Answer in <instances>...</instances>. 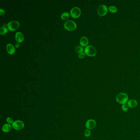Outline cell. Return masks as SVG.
<instances>
[{
	"instance_id": "cell-6",
	"label": "cell",
	"mask_w": 140,
	"mask_h": 140,
	"mask_svg": "<svg viewBox=\"0 0 140 140\" xmlns=\"http://www.w3.org/2000/svg\"><path fill=\"white\" fill-rule=\"evenodd\" d=\"M108 11V8L105 5H101L97 9V13L99 16H104L106 15Z\"/></svg>"
},
{
	"instance_id": "cell-12",
	"label": "cell",
	"mask_w": 140,
	"mask_h": 140,
	"mask_svg": "<svg viewBox=\"0 0 140 140\" xmlns=\"http://www.w3.org/2000/svg\"><path fill=\"white\" fill-rule=\"evenodd\" d=\"M80 45H81L83 47H85L87 46V45L88 44V40L87 38V37L85 36L82 37L80 38Z\"/></svg>"
},
{
	"instance_id": "cell-15",
	"label": "cell",
	"mask_w": 140,
	"mask_h": 140,
	"mask_svg": "<svg viewBox=\"0 0 140 140\" xmlns=\"http://www.w3.org/2000/svg\"><path fill=\"white\" fill-rule=\"evenodd\" d=\"M8 32V29L5 26H2L0 28V34L1 35H4L6 34Z\"/></svg>"
},
{
	"instance_id": "cell-18",
	"label": "cell",
	"mask_w": 140,
	"mask_h": 140,
	"mask_svg": "<svg viewBox=\"0 0 140 140\" xmlns=\"http://www.w3.org/2000/svg\"><path fill=\"white\" fill-rule=\"evenodd\" d=\"M84 135L86 137H89L90 136V135H91V132H90V130H89L88 129H87L85 130L84 131Z\"/></svg>"
},
{
	"instance_id": "cell-4",
	"label": "cell",
	"mask_w": 140,
	"mask_h": 140,
	"mask_svg": "<svg viewBox=\"0 0 140 140\" xmlns=\"http://www.w3.org/2000/svg\"><path fill=\"white\" fill-rule=\"evenodd\" d=\"M12 126L13 129L15 130H21L24 128V124L22 121L18 120L14 122Z\"/></svg>"
},
{
	"instance_id": "cell-7",
	"label": "cell",
	"mask_w": 140,
	"mask_h": 140,
	"mask_svg": "<svg viewBox=\"0 0 140 140\" xmlns=\"http://www.w3.org/2000/svg\"><path fill=\"white\" fill-rule=\"evenodd\" d=\"M80 14L81 11L80 9L77 7L73 8L70 11V15L73 18H77L79 17L80 16Z\"/></svg>"
},
{
	"instance_id": "cell-13",
	"label": "cell",
	"mask_w": 140,
	"mask_h": 140,
	"mask_svg": "<svg viewBox=\"0 0 140 140\" xmlns=\"http://www.w3.org/2000/svg\"><path fill=\"white\" fill-rule=\"evenodd\" d=\"M12 126L9 124H5L2 127V129L3 132L5 133H8L10 131L11 129Z\"/></svg>"
},
{
	"instance_id": "cell-10",
	"label": "cell",
	"mask_w": 140,
	"mask_h": 140,
	"mask_svg": "<svg viewBox=\"0 0 140 140\" xmlns=\"http://www.w3.org/2000/svg\"><path fill=\"white\" fill-rule=\"evenodd\" d=\"M127 105L129 108H135L138 105V102L137 101L134 99H131L127 101Z\"/></svg>"
},
{
	"instance_id": "cell-8",
	"label": "cell",
	"mask_w": 140,
	"mask_h": 140,
	"mask_svg": "<svg viewBox=\"0 0 140 140\" xmlns=\"http://www.w3.org/2000/svg\"><path fill=\"white\" fill-rule=\"evenodd\" d=\"M96 123L95 121L93 119H89L85 123V127L87 129L89 130L92 129L95 127Z\"/></svg>"
},
{
	"instance_id": "cell-23",
	"label": "cell",
	"mask_w": 140,
	"mask_h": 140,
	"mask_svg": "<svg viewBox=\"0 0 140 140\" xmlns=\"http://www.w3.org/2000/svg\"><path fill=\"white\" fill-rule=\"evenodd\" d=\"M15 47H16V48H18L19 46H20V44L19 43H16L15 44Z\"/></svg>"
},
{
	"instance_id": "cell-9",
	"label": "cell",
	"mask_w": 140,
	"mask_h": 140,
	"mask_svg": "<svg viewBox=\"0 0 140 140\" xmlns=\"http://www.w3.org/2000/svg\"><path fill=\"white\" fill-rule=\"evenodd\" d=\"M15 38L16 42H18V43H20L24 40V36L21 32H18L15 34Z\"/></svg>"
},
{
	"instance_id": "cell-3",
	"label": "cell",
	"mask_w": 140,
	"mask_h": 140,
	"mask_svg": "<svg viewBox=\"0 0 140 140\" xmlns=\"http://www.w3.org/2000/svg\"><path fill=\"white\" fill-rule=\"evenodd\" d=\"M64 27L68 31H74L76 28V24L74 21L69 20L64 23Z\"/></svg>"
},
{
	"instance_id": "cell-22",
	"label": "cell",
	"mask_w": 140,
	"mask_h": 140,
	"mask_svg": "<svg viewBox=\"0 0 140 140\" xmlns=\"http://www.w3.org/2000/svg\"><path fill=\"white\" fill-rule=\"evenodd\" d=\"M5 13V11L4 10L2 9H0V15H4Z\"/></svg>"
},
{
	"instance_id": "cell-20",
	"label": "cell",
	"mask_w": 140,
	"mask_h": 140,
	"mask_svg": "<svg viewBox=\"0 0 140 140\" xmlns=\"http://www.w3.org/2000/svg\"><path fill=\"white\" fill-rule=\"evenodd\" d=\"M7 122L8 123V124H12L13 122V120L12 118L10 117H8L6 118Z\"/></svg>"
},
{
	"instance_id": "cell-5",
	"label": "cell",
	"mask_w": 140,
	"mask_h": 140,
	"mask_svg": "<svg viewBox=\"0 0 140 140\" xmlns=\"http://www.w3.org/2000/svg\"><path fill=\"white\" fill-rule=\"evenodd\" d=\"M20 26V23L16 21H10L7 24L8 29L11 31H14L18 28Z\"/></svg>"
},
{
	"instance_id": "cell-14",
	"label": "cell",
	"mask_w": 140,
	"mask_h": 140,
	"mask_svg": "<svg viewBox=\"0 0 140 140\" xmlns=\"http://www.w3.org/2000/svg\"><path fill=\"white\" fill-rule=\"evenodd\" d=\"M69 13L67 12L63 13L61 15V19L63 20H66L68 19L69 18Z\"/></svg>"
},
{
	"instance_id": "cell-16",
	"label": "cell",
	"mask_w": 140,
	"mask_h": 140,
	"mask_svg": "<svg viewBox=\"0 0 140 140\" xmlns=\"http://www.w3.org/2000/svg\"><path fill=\"white\" fill-rule=\"evenodd\" d=\"M108 10H109L110 12H111V13H116L117 12L118 9L116 7L114 6H111L108 8Z\"/></svg>"
},
{
	"instance_id": "cell-19",
	"label": "cell",
	"mask_w": 140,
	"mask_h": 140,
	"mask_svg": "<svg viewBox=\"0 0 140 140\" xmlns=\"http://www.w3.org/2000/svg\"><path fill=\"white\" fill-rule=\"evenodd\" d=\"M128 109H129V107L126 104L122 105V109L123 111H128Z\"/></svg>"
},
{
	"instance_id": "cell-21",
	"label": "cell",
	"mask_w": 140,
	"mask_h": 140,
	"mask_svg": "<svg viewBox=\"0 0 140 140\" xmlns=\"http://www.w3.org/2000/svg\"><path fill=\"white\" fill-rule=\"evenodd\" d=\"M85 53H79V57L80 58H83L85 57Z\"/></svg>"
},
{
	"instance_id": "cell-2",
	"label": "cell",
	"mask_w": 140,
	"mask_h": 140,
	"mask_svg": "<svg viewBox=\"0 0 140 140\" xmlns=\"http://www.w3.org/2000/svg\"><path fill=\"white\" fill-rule=\"evenodd\" d=\"M85 53L89 56H95L97 54V50L95 47L92 45H89L85 47Z\"/></svg>"
},
{
	"instance_id": "cell-11",
	"label": "cell",
	"mask_w": 140,
	"mask_h": 140,
	"mask_svg": "<svg viewBox=\"0 0 140 140\" xmlns=\"http://www.w3.org/2000/svg\"><path fill=\"white\" fill-rule=\"evenodd\" d=\"M6 49L8 52L10 54H13L15 51V47L11 44H8L7 45Z\"/></svg>"
},
{
	"instance_id": "cell-17",
	"label": "cell",
	"mask_w": 140,
	"mask_h": 140,
	"mask_svg": "<svg viewBox=\"0 0 140 140\" xmlns=\"http://www.w3.org/2000/svg\"><path fill=\"white\" fill-rule=\"evenodd\" d=\"M75 50L78 53H80L84 52V48L80 46H78L77 47H76L75 48Z\"/></svg>"
},
{
	"instance_id": "cell-1",
	"label": "cell",
	"mask_w": 140,
	"mask_h": 140,
	"mask_svg": "<svg viewBox=\"0 0 140 140\" xmlns=\"http://www.w3.org/2000/svg\"><path fill=\"white\" fill-rule=\"evenodd\" d=\"M116 101L118 103L124 104L128 101V96L127 94L123 92H121L118 94L116 97Z\"/></svg>"
}]
</instances>
